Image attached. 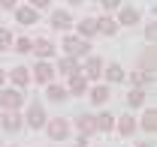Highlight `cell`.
<instances>
[{"label":"cell","instance_id":"cell-18","mask_svg":"<svg viewBox=\"0 0 157 147\" xmlns=\"http://www.w3.org/2000/svg\"><path fill=\"white\" fill-rule=\"evenodd\" d=\"M130 84H133V87H151V84H154V72L136 69V72H130Z\"/></svg>","mask_w":157,"mask_h":147},{"label":"cell","instance_id":"cell-19","mask_svg":"<svg viewBox=\"0 0 157 147\" xmlns=\"http://www.w3.org/2000/svg\"><path fill=\"white\" fill-rule=\"evenodd\" d=\"M94 105H106L109 99H112V90H109V84H97V87H91V96H88Z\"/></svg>","mask_w":157,"mask_h":147},{"label":"cell","instance_id":"cell-13","mask_svg":"<svg viewBox=\"0 0 157 147\" xmlns=\"http://www.w3.org/2000/svg\"><path fill=\"white\" fill-rule=\"evenodd\" d=\"M76 129L82 138H91L94 132H97V123H94V114H78L76 117Z\"/></svg>","mask_w":157,"mask_h":147},{"label":"cell","instance_id":"cell-7","mask_svg":"<svg viewBox=\"0 0 157 147\" xmlns=\"http://www.w3.org/2000/svg\"><path fill=\"white\" fill-rule=\"evenodd\" d=\"M100 78H106V84H121V81L127 78V72H124V66H121V63H106Z\"/></svg>","mask_w":157,"mask_h":147},{"label":"cell","instance_id":"cell-2","mask_svg":"<svg viewBox=\"0 0 157 147\" xmlns=\"http://www.w3.org/2000/svg\"><path fill=\"white\" fill-rule=\"evenodd\" d=\"M45 135L52 138V141H67L70 138V120L67 117H55V120H45Z\"/></svg>","mask_w":157,"mask_h":147},{"label":"cell","instance_id":"cell-14","mask_svg":"<svg viewBox=\"0 0 157 147\" xmlns=\"http://www.w3.org/2000/svg\"><path fill=\"white\" fill-rule=\"evenodd\" d=\"M67 93H70V96H85V93H88V78H85L82 72H73V75H70V87H67Z\"/></svg>","mask_w":157,"mask_h":147},{"label":"cell","instance_id":"cell-30","mask_svg":"<svg viewBox=\"0 0 157 147\" xmlns=\"http://www.w3.org/2000/svg\"><path fill=\"white\" fill-rule=\"evenodd\" d=\"M18 0H0V9H15Z\"/></svg>","mask_w":157,"mask_h":147},{"label":"cell","instance_id":"cell-29","mask_svg":"<svg viewBox=\"0 0 157 147\" xmlns=\"http://www.w3.org/2000/svg\"><path fill=\"white\" fill-rule=\"evenodd\" d=\"M145 39H148V45H154V39H157V24H154V21L145 24Z\"/></svg>","mask_w":157,"mask_h":147},{"label":"cell","instance_id":"cell-16","mask_svg":"<svg viewBox=\"0 0 157 147\" xmlns=\"http://www.w3.org/2000/svg\"><path fill=\"white\" fill-rule=\"evenodd\" d=\"M115 129L124 135V138H130L133 132H136V117H130V114H124V117H115Z\"/></svg>","mask_w":157,"mask_h":147},{"label":"cell","instance_id":"cell-20","mask_svg":"<svg viewBox=\"0 0 157 147\" xmlns=\"http://www.w3.org/2000/svg\"><path fill=\"white\" fill-rule=\"evenodd\" d=\"M118 24L115 18H109V15H103V18H97V33H103V36H115L118 33Z\"/></svg>","mask_w":157,"mask_h":147},{"label":"cell","instance_id":"cell-8","mask_svg":"<svg viewBox=\"0 0 157 147\" xmlns=\"http://www.w3.org/2000/svg\"><path fill=\"white\" fill-rule=\"evenodd\" d=\"M30 51H33L39 60H52V57H55V45H52L48 39L39 36V39H33V42H30Z\"/></svg>","mask_w":157,"mask_h":147},{"label":"cell","instance_id":"cell-27","mask_svg":"<svg viewBox=\"0 0 157 147\" xmlns=\"http://www.w3.org/2000/svg\"><path fill=\"white\" fill-rule=\"evenodd\" d=\"M12 42H15V36L6 30V27H0V51H6V48H12Z\"/></svg>","mask_w":157,"mask_h":147},{"label":"cell","instance_id":"cell-15","mask_svg":"<svg viewBox=\"0 0 157 147\" xmlns=\"http://www.w3.org/2000/svg\"><path fill=\"white\" fill-rule=\"evenodd\" d=\"M73 24H76V21H73V15H70L67 9H55V12H52V27H55V30H70Z\"/></svg>","mask_w":157,"mask_h":147},{"label":"cell","instance_id":"cell-25","mask_svg":"<svg viewBox=\"0 0 157 147\" xmlns=\"http://www.w3.org/2000/svg\"><path fill=\"white\" fill-rule=\"evenodd\" d=\"M127 105H130V108L145 105V87H130V93H127Z\"/></svg>","mask_w":157,"mask_h":147},{"label":"cell","instance_id":"cell-36","mask_svg":"<svg viewBox=\"0 0 157 147\" xmlns=\"http://www.w3.org/2000/svg\"><path fill=\"white\" fill-rule=\"evenodd\" d=\"M94 3H103V0H94Z\"/></svg>","mask_w":157,"mask_h":147},{"label":"cell","instance_id":"cell-22","mask_svg":"<svg viewBox=\"0 0 157 147\" xmlns=\"http://www.w3.org/2000/svg\"><path fill=\"white\" fill-rule=\"evenodd\" d=\"M55 69H58L60 75H73V72H78V60L76 57H70V54H63L58 60V66H55Z\"/></svg>","mask_w":157,"mask_h":147},{"label":"cell","instance_id":"cell-12","mask_svg":"<svg viewBox=\"0 0 157 147\" xmlns=\"http://www.w3.org/2000/svg\"><path fill=\"white\" fill-rule=\"evenodd\" d=\"M142 132H148V135H154L157 132V108L151 105V108H145V114L139 117V123H136Z\"/></svg>","mask_w":157,"mask_h":147},{"label":"cell","instance_id":"cell-5","mask_svg":"<svg viewBox=\"0 0 157 147\" xmlns=\"http://www.w3.org/2000/svg\"><path fill=\"white\" fill-rule=\"evenodd\" d=\"M78 72L85 75L88 81H97L100 75H103V60H100L97 54H88V57H85V63L78 66Z\"/></svg>","mask_w":157,"mask_h":147},{"label":"cell","instance_id":"cell-3","mask_svg":"<svg viewBox=\"0 0 157 147\" xmlns=\"http://www.w3.org/2000/svg\"><path fill=\"white\" fill-rule=\"evenodd\" d=\"M21 105H24L21 87H6V90H0V108L3 111H18Z\"/></svg>","mask_w":157,"mask_h":147},{"label":"cell","instance_id":"cell-33","mask_svg":"<svg viewBox=\"0 0 157 147\" xmlns=\"http://www.w3.org/2000/svg\"><path fill=\"white\" fill-rule=\"evenodd\" d=\"M6 84V69H0V87Z\"/></svg>","mask_w":157,"mask_h":147},{"label":"cell","instance_id":"cell-40","mask_svg":"<svg viewBox=\"0 0 157 147\" xmlns=\"http://www.w3.org/2000/svg\"><path fill=\"white\" fill-rule=\"evenodd\" d=\"M100 147H103V144H100Z\"/></svg>","mask_w":157,"mask_h":147},{"label":"cell","instance_id":"cell-38","mask_svg":"<svg viewBox=\"0 0 157 147\" xmlns=\"http://www.w3.org/2000/svg\"><path fill=\"white\" fill-rule=\"evenodd\" d=\"M9 147H15V144H9Z\"/></svg>","mask_w":157,"mask_h":147},{"label":"cell","instance_id":"cell-24","mask_svg":"<svg viewBox=\"0 0 157 147\" xmlns=\"http://www.w3.org/2000/svg\"><path fill=\"white\" fill-rule=\"evenodd\" d=\"M94 123H97V132H112V129H115V114L103 111V114L94 117Z\"/></svg>","mask_w":157,"mask_h":147},{"label":"cell","instance_id":"cell-32","mask_svg":"<svg viewBox=\"0 0 157 147\" xmlns=\"http://www.w3.org/2000/svg\"><path fill=\"white\" fill-rule=\"evenodd\" d=\"M103 6H106V9H118V6H121V0H103Z\"/></svg>","mask_w":157,"mask_h":147},{"label":"cell","instance_id":"cell-23","mask_svg":"<svg viewBox=\"0 0 157 147\" xmlns=\"http://www.w3.org/2000/svg\"><path fill=\"white\" fill-rule=\"evenodd\" d=\"M76 27H78V36H82V39L97 36V18H82Z\"/></svg>","mask_w":157,"mask_h":147},{"label":"cell","instance_id":"cell-1","mask_svg":"<svg viewBox=\"0 0 157 147\" xmlns=\"http://www.w3.org/2000/svg\"><path fill=\"white\" fill-rule=\"evenodd\" d=\"M60 48H63V54L76 57V60H85V57L91 54V42H88V39H82V36H76V33L63 36V42H60Z\"/></svg>","mask_w":157,"mask_h":147},{"label":"cell","instance_id":"cell-34","mask_svg":"<svg viewBox=\"0 0 157 147\" xmlns=\"http://www.w3.org/2000/svg\"><path fill=\"white\" fill-rule=\"evenodd\" d=\"M136 147H154V144H151V141H142V144H136Z\"/></svg>","mask_w":157,"mask_h":147},{"label":"cell","instance_id":"cell-35","mask_svg":"<svg viewBox=\"0 0 157 147\" xmlns=\"http://www.w3.org/2000/svg\"><path fill=\"white\" fill-rule=\"evenodd\" d=\"M78 3H85V0H70V6H78Z\"/></svg>","mask_w":157,"mask_h":147},{"label":"cell","instance_id":"cell-26","mask_svg":"<svg viewBox=\"0 0 157 147\" xmlns=\"http://www.w3.org/2000/svg\"><path fill=\"white\" fill-rule=\"evenodd\" d=\"M154 45H151V48H145V51H142V60H139V69H148V72H154Z\"/></svg>","mask_w":157,"mask_h":147},{"label":"cell","instance_id":"cell-17","mask_svg":"<svg viewBox=\"0 0 157 147\" xmlns=\"http://www.w3.org/2000/svg\"><path fill=\"white\" fill-rule=\"evenodd\" d=\"M9 81H12V84H15V87H27V84H30V69H27V66H15V69H9Z\"/></svg>","mask_w":157,"mask_h":147},{"label":"cell","instance_id":"cell-11","mask_svg":"<svg viewBox=\"0 0 157 147\" xmlns=\"http://www.w3.org/2000/svg\"><path fill=\"white\" fill-rule=\"evenodd\" d=\"M15 21L24 24V27H27V24H36L39 21V9H33L30 3H27V6H15Z\"/></svg>","mask_w":157,"mask_h":147},{"label":"cell","instance_id":"cell-6","mask_svg":"<svg viewBox=\"0 0 157 147\" xmlns=\"http://www.w3.org/2000/svg\"><path fill=\"white\" fill-rule=\"evenodd\" d=\"M24 126V117H21L18 111H3L0 114V129L3 132H18Z\"/></svg>","mask_w":157,"mask_h":147},{"label":"cell","instance_id":"cell-28","mask_svg":"<svg viewBox=\"0 0 157 147\" xmlns=\"http://www.w3.org/2000/svg\"><path fill=\"white\" fill-rule=\"evenodd\" d=\"M12 48H15L18 54H30V39H27V36H18L15 42H12Z\"/></svg>","mask_w":157,"mask_h":147},{"label":"cell","instance_id":"cell-39","mask_svg":"<svg viewBox=\"0 0 157 147\" xmlns=\"http://www.w3.org/2000/svg\"><path fill=\"white\" fill-rule=\"evenodd\" d=\"M0 147H3V144H0Z\"/></svg>","mask_w":157,"mask_h":147},{"label":"cell","instance_id":"cell-4","mask_svg":"<svg viewBox=\"0 0 157 147\" xmlns=\"http://www.w3.org/2000/svg\"><path fill=\"white\" fill-rule=\"evenodd\" d=\"M45 120H48V114H45V108H42V102H30V108H27V114H24V126L42 129Z\"/></svg>","mask_w":157,"mask_h":147},{"label":"cell","instance_id":"cell-37","mask_svg":"<svg viewBox=\"0 0 157 147\" xmlns=\"http://www.w3.org/2000/svg\"><path fill=\"white\" fill-rule=\"evenodd\" d=\"M73 147H82V144H73Z\"/></svg>","mask_w":157,"mask_h":147},{"label":"cell","instance_id":"cell-10","mask_svg":"<svg viewBox=\"0 0 157 147\" xmlns=\"http://www.w3.org/2000/svg\"><path fill=\"white\" fill-rule=\"evenodd\" d=\"M33 78H36L39 84L55 81V66H52L48 60H36V66H33Z\"/></svg>","mask_w":157,"mask_h":147},{"label":"cell","instance_id":"cell-9","mask_svg":"<svg viewBox=\"0 0 157 147\" xmlns=\"http://www.w3.org/2000/svg\"><path fill=\"white\" fill-rule=\"evenodd\" d=\"M139 18H142V15H139V9L136 6H118V24H124V27H133V24H139Z\"/></svg>","mask_w":157,"mask_h":147},{"label":"cell","instance_id":"cell-21","mask_svg":"<svg viewBox=\"0 0 157 147\" xmlns=\"http://www.w3.org/2000/svg\"><path fill=\"white\" fill-rule=\"evenodd\" d=\"M45 96H48V102H63L70 93H67V87H60V84H55V81H48V84H45Z\"/></svg>","mask_w":157,"mask_h":147},{"label":"cell","instance_id":"cell-31","mask_svg":"<svg viewBox=\"0 0 157 147\" xmlns=\"http://www.w3.org/2000/svg\"><path fill=\"white\" fill-rule=\"evenodd\" d=\"M48 3H52V0H30V6H33V9H45Z\"/></svg>","mask_w":157,"mask_h":147}]
</instances>
